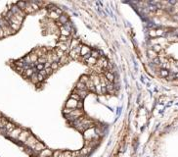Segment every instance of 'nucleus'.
Returning <instances> with one entry per match:
<instances>
[{"label": "nucleus", "instance_id": "nucleus-1", "mask_svg": "<svg viewBox=\"0 0 178 157\" xmlns=\"http://www.w3.org/2000/svg\"><path fill=\"white\" fill-rule=\"evenodd\" d=\"M82 116H83V112H82L81 109H74L70 114L66 115V117L68 118L69 121H70V123L75 121V120H77L78 118H80Z\"/></svg>", "mask_w": 178, "mask_h": 157}, {"label": "nucleus", "instance_id": "nucleus-2", "mask_svg": "<svg viewBox=\"0 0 178 157\" xmlns=\"http://www.w3.org/2000/svg\"><path fill=\"white\" fill-rule=\"evenodd\" d=\"M38 142V141L37 139L32 136V134H30V136L27 137V139L26 141V142H25V144L26 145V146H29L30 149H33V147L35 146V144Z\"/></svg>", "mask_w": 178, "mask_h": 157}, {"label": "nucleus", "instance_id": "nucleus-3", "mask_svg": "<svg viewBox=\"0 0 178 157\" xmlns=\"http://www.w3.org/2000/svg\"><path fill=\"white\" fill-rule=\"evenodd\" d=\"M77 102L76 100L73 99V98H70L68 101L66 102V108H69V109H76L77 108Z\"/></svg>", "mask_w": 178, "mask_h": 157}, {"label": "nucleus", "instance_id": "nucleus-4", "mask_svg": "<svg viewBox=\"0 0 178 157\" xmlns=\"http://www.w3.org/2000/svg\"><path fill=\"white\" fill-rule=\"evenodd\" d=\"M22 131H23V130H22V129H20V128H15L12 132L8 133V136H9L10 137L14 138V139H18V137H19V136H20V133H22Z\"/></svg>", "mask_w": 178, "mask_h": 157}, {"label": "nucleus", "instance_id": "nucleus-5", "mask_svg": "<svg viewBox=\"0 0 178 157\" xmlns=\"http://www.w3.org/2000/svg\"><path fill=\"white\" fill-rule=\"evenodd\" d=\"M30 136V132H27V131H22V133H20V136H19V137H18V141H21V142H23V143H25L27 139V137H29Z\"/></svg>", "mask_w": 178, "mask_h": 157}, {"label": "nucleus", "instance_id": "nucleus-6", "mask_svg": "<svg viewBox=\"0 0 178 157\" xmlns=\"http://www.w3.org/2000/svg\"><path fill=\"white\" fill-rule=\"evenodd\" d=\"M52 154H53V152L50 149L44 148L39 153H37V157H51Z\"/></svg>", "mask_w": 178, "mask_h": 157}, {"label": "nucleus", "instance_id": "nucleus-7", "mask_svg": "<svg viewBox=\"0 0 178 157\" xmlns=\"http://www.w3.org/2000/svg\"><path fill=\"white\" fill-rule=\"evenodd\" d=\"M91 53V49L86 45H82L81 46V50H80V55L83 57H86L87 55H90Z\"/></svg>", "mask_w": 178, "mask_h": 157}, {"label": "nucleus", "instance_id": "nucleus-8", "mask_svg": "<svg viewBox=\"0 0 178 157\" xmlns=\"http://www.w3.org/2000/svg\"><path fill=\"white\" fill-rule=\"evenodd\" d=\"M57 47H58V49L62 50L63 52H66L69 48V43L68 42H59V43H57Z\"/></svg>", "mask_w": 178, "mask_h": 157}, {"label": "nucleus", "instance_id": "nucleus-9", "mask_svg": "<svg viewBox=\"0 0 178 157\" xmlns=\"http://www.w3.org/2000/svg\"><path fill=\"white\" fill-rule=\"evenodd\" d=\"M44 148H45V146H44V144H43V143H41L40 141H38V142L35 144V146L33 147V149H32V150H34L36 153H39L40 151H42Z\"/></svg>", "mask_w": 178, "mask_h": 157}, {"label": "nucleus", "instance_id": "nucleus-10", "mask_svg": "<svg viewBox=\"0 0 178 157\" xmlns=\"http://www.w3.org/2000/svg\"><path fill=\"white\" fill-rule=\"evenodd\" d=\"M74 93H76L78 96L80 97V99H83V98H85L86 97V95L88 94V90H78V89H74Z\"/></svg>", "mask_w": 178, "mask_h": 157}, {"label": "nucleus", "instance_id": "nucleus-11", "mask_svg": "<svg viewBox=\"0 0 178 157\" xmlns=\"http://www.w3.org/2000/svg\"><path fill=\"white\" fill-rule=\"evenodd\" d=\"M35 72H37V71H36V69H35V67H33V68H30V69L26 70V71L24 72V76L26 77V78H30V77L32 76L33 73H35Z\"/></svg>", "mask_w": 178, "mask_h": 157}, {"label": "nucleus", "instance_id": "nucleus-12", "mask_svg": "<svg viewBox=\"0 0 178 157\" xmlns=\"http://www.w3.org/2000/svg\"><path fill=\"white\" fill-rule=\"evenodd\" d=\"M105 78H107V81L110 82H114V81H115V76H114L113 73H111V72H107V73H106V74H105Z\"/></svg>", "mask_w": 178, "mask_h": 157}, {"label": "nucleus", "instance_id": "nucleus-13", "mask_svg": "<svg viewBox=\"0 0 178 157\" xmlns=\"http://www.w3.org/2000/svg\"><path fill=\"white\" fill-rule=\"evenodd\" d=\"M85 62H86V64L89 65V66H95L96 63H97V59L93 58V57H91V56H90V57L87 58V59L85 60Z\"/></svg>", "mask_w": 178, "mask_h": 157}, {"label": "nucleus", "instance_id": "nucleus-14", "mask_svg": "<svg viewBox=\"0 0 178 157\" xmlns=\"http://www.w3.org/2000/svg\"><path fill=\"white\" fill-rule=\"evenodd\" d=\"M106 88H107V92H114L115 90V85H114V82H107V85H106Z\"/></svg>", "mask_w": 178, "mask_h": 157}, {"label": "nucleus", "instance_id": "nucleus-15", "mask_svg": "<svg viewBox=\"0 0 178 157\" xmlns=\"http://www.w3.org/2000/svg\"><path fill=\"white\" fill-rule=\"evenodd\" d=\"M78 45H80L78 39H71V41H70V50H73V49H74L75 47H77Z\"/></svg>", "mask_w": 178, "mask_h": 157}, {"label": "nucleus", "instance_id": "nucleus-16", "mask_svg": "<svg viewBox=\"0 0 178 157\" xmlns=\"http://www.w3.org/2000/svg\"><path fill=\"white\" fill-rule=\"evenodd\" d=\"M60 33H61V35H64V36H67V37L70 35V32L69 31H67L64 27V26H61L60 27Z\"/></svg>", "mask_w": 178, "mask_h": 157}, {"label": "nucleus", "instance_id": "nucleus-17", "mask_svg": "<svg viewBox=\"0 0 178 157\" xmlns=\"http://www.w3.org/2000/svg\"><path fill=\"white\" fill-rule=\"evenodd\" d=\"M58 21H59V23H60V24L65 25V24H67V23L69 22V19H68V17H67V16H65V15H61V16L59 17Z\"/></svg>", "mask_w": 178, "mask_h": 157}, {"label": "nucleus", "instance_id": "nucleus-18", "mask_svg": "<svg viewBox=\"0 0 178 157\" xmlns=\"http://www.w3.org/2000/svg\"><path fill=\"white\" fill-rule=\"evenodd\" d=\"M75 88H76V89H78V90H87L85 83H82V82H78L76 83Z\"/></svg>", "mask_w": 178, "mask_h": 157}, {"label": "nucleus", "instance_id": "nucleus-19", "mask_svg": "<svg viewBox=\"0 0 178 157\" xmlns=\"http://www.w3.org/2000/svg\"><path fill=\"white\" fill-rule=\"evenodd\" d=\"M49 18L50 19H52V20H58L59 19V15L56 13V12H55V11H50V13H49Z\"/></svg>", "mask_w": 178, "mask_h": 157}, {"label": "nucleus", "instance_id": "nucleus-20", "mask_svg": "<svg viewBox=\"0 0 178 157\" xmlns=\"http://www.w3.org/2000/svg\"><path fill=\"white\" fill-rule=\"evenodd\" d=\"M90 56L95 59H99L100 57H101V55H100V52L97 51V50H91V53H90Z\"/></svg>", "mask_w": 178, "mask_h": 157}, {"label": "nucleus", "instance_id": "nucleus-21", "mask_svg": "<svg viewBox=\"0 0 178 157\" xmlns=\"http://www.w3.org/2000/svg\"><path fill=\"white\" fill-rule=\"evenodd\" d=\"M30 61H31V63L33 64H36L37 63V60H38V57H37V55L33 52L31 54H30Z\"/></svg>", "mask_w": 178, "mask_h": 157}, {"label": "nucleus", "instance_id": "nucleus-22", "mask_svg": "<svg viewBox=\"0 0 178 157\" xmlns=\"http://www.w3.org/2000/svg\"><path fill=\"white\" fill-rule=\"evenodd\" d=\"M148 55H149V57H150V58H152L153 60H154L155 58H158V53H156L153 49L148 50Z\"/></svg>", "mask_w": 178, "mask_h": 157}, {"label": "nucleus", "instance_id": "nucleus-23", "mask_svg": "<svg viewBox=\"0 0 178 157\" xmlns=\"http://www.w3.org/2000/svg\"><path fill=\"white\" fill-rule=\"evenodd\" d=\"M26 2H24V1H20V2H18V3H17V5H16V6L18 7L20 10H22V11H25V9H26Z\"/></svg>", "mask_w": 178, "mask_h": 157}, {"label": "nucleus", "instance_id": "nucleus-24", "mask_svg": "<svg viewBox=\"0 0 178 157\" xmlns=\"http://www.w3.org/2000/svg\"><path fill=\"white\" fill-rule=\"evenodd\" d=\"M37 74H38L37 72L33 73V74H32V76L30 78V81H31L33 83H37V82H38V80H37Z\"/></svg>", "mask_w": 178, "mask_h": 157}, {"label": "nucleus", "instance_id": "nucleus-25", "mask_svg": "<svg viewBox=\"0 0 178 157\" xmlns=\"http://www.w3.org/2000/svg\"><path fill=\"white\" fill-rule=\"evenodd\" d=\"M55 54L57 55V57L60 59V58H62L63 56L65 55V52H63L62 50H60V49H58V48H56V50H55V52H54Z\"/></svg>", "mask_w": 178, "mask_h": 157}, {"label": "nucleus", "instance_id": "nucleus-26", "mask_svg": "<svg viewBox=\"0 0 178 157\" xmlns=\"http://www.w3.org/2000/svg\"><path fill=\"white\" fill-rule=\"evenodd\" d=\"M160 76L163 77V78H167L169 76V72L166 70V69H163L160 70Z\"/></svg>", "mask_w": 178, "mask_h": 157}, {"label": "nucleus", "instance_id": "nucleus-27", "mask_svg": "<svg viewBox=\"0 0 178 157\" xmlns=\"http://www.w3.org/2000/svg\"><path fill=\"white\" fill-rule=\"evenodd\" d=\"M59 63H57V62H53V63H51L50 64V68H51L53 71H55V70H57L58 68H59Z\"/></svg>", "mask_w": 178, "mask_h": 157}, {"label": "nucleus", "instance_id": "nucleus-28", "mask_svg": "<svg viewBox=\"0 0 178 157\" xmlns=\"http://www.w3.org/2000/svg\"><path fill=\"white\" fill-rule=\"evenodd\" d=\"M88 81H89V77H87L86 75H84V76H81L80 80H79V82H82V83H86Z\"/></svg>", "mask_w": 178, "mask_h": 157}, {"label": "nucleus", "instance_id": "nucleus-29", "mask_svg": "<svg viewBox=\"0 0 178 157\" xmlns=\"http://www.w3.org/2000/svg\"><path fill=\"white\" fill-rule=\"evenodd\" d=\"M68 61V58H67V55H64L62 58L59 59V65H63L64 63H66Z\"/></svg>", "mask_w": 178, "mask_h": 157}, {"label": "nucleus", "instance_id": "nucleus-30", "mask_svg": "<svg viewBox=\"0 0 178 157\" xmlns=\"http://www.w3.org/2000/svg\"><path fill=\"white\" fill-rule=\"evenodd\" d=\"M35 69H36L37 72H40V71H42V70L44 69V65H43V64H38V63H36Z\"/></svg>", "mask_w": 178, "mask_h": 157}, {"label": "nucleus", "instance_id": "nucleus-31", "mask_svg": "<svg viewBox=\"0 0 178 157\" xmlns=\"http://www.w3.org/2000/svg\"><path fill=\"white\" fill-rule=\"evenodd\" d=\"M70 98H73V99H74V100H76V101H81V99H80V97L78 96V95H77L76 93H73L70 95Z\"/></svg>", "mask_w": 178, "mask_h": 157}, {"label": "nucleus", "instance_id": "nucleus-32", "mask_svg": "<svg viewBox=\"0 0 178 157\" xmlns=\"http://www.w3.org/2000/svg\"><path fill=\"white\" fill-rule=\"evenodd\" d=\"M153 50H154V51H155L156 53H158V52H159L160 50H162V46L159 45V44H157V45H155V46H154Z\"/></svg>", "mask_w": 178, "mask_h": 157}, {"label": "nucleus", "instance_id": "nucleus-33", "mask_svg": "<svg viewBox=\"0 0 178 157\" xmlns=\"http://www.w3.org/2000/svg\"><path fill=\"white\" fill-rule=\"evenodd\" d=\"M149 35L151 37H156L157 36V32H156V30H151L149 31Z\"/></svg>", "mask_w": 178, "mask_h": 157}, {"label": "nucleus", "instance_id": "nucleus-34", "mask_svg": "<svg viewBox=\"0 0 178 157\" xmlns=\"http://www.w3.org/2000/svg\"><path fill=\"white\" fill-rule=\"evenodd\" d=\"M156 32H157V36H160V35H163V33H164L163 30H162V29H159V30H156Z\"/></svg>", "mask_w": 178, "mask_h": 157}, {"label": "nucleus", "instance_id": "nucleus-35", "mask_svg": "<svg viewBox=\"0 0 178 157\" xmlns=\"http://www.w3.org/2000/svg\"><path fill=\"white\" fill-rule=\"evenodd\" d=\"M59 40H60V42H67V40H68V37L64 36V35H61L59 37Z\"/></svg>", "mask_w": 178, "mask_h": 157}, {"label": "nucleus", "instance_id": "nucleus-36", "mask_svg": "<svg viewBox=\"0 0 178 157\" xmlns=\"http://www.w3.org/2000/svg\"><path fill=\"white\" fill-rule=\"evenodd\" d=\"M44 78H44L42 75H40L39 73H38V74H37V80H38V82H43V81H44Z\"/></svg>", "mask_w": 178, "mask_h": 157}, {"label": "nucleus", "instance_id": "nucleus-37", "mask_svg": "<svg viewBox=\"0 0 178 157\" xmlns=\"http://www.w3.org/2000/svg\"><path fill=\"white\" fill-rule=\"evenodd\" d=\"M74 109H69V108H65L64 109V114L65 115H68V114H70L71 111H73Z\"/></svg>", "mask_w": 178, "mask_h": 157}, {"label": "nucleus", "instance_id": "nucleus-38", "mask_svg": "<svg viewBox=\"0 0 178 157\" xmlns=\"http://www.w3.org/2000/svg\"><path fill=\"white\" fill-rule=\"evenodd\" d=\"M82 107H83L82 102H81V101H78V102H77V109H82Z\"/></svg>", "mask_w": 178, "mask_h": 157}, {"label": "nucleus", "instance_id": "nucleus-39", "mask_svg": "<svg viewBox=\"0 0 178 157\" xmlns=\"http://www.w3.org/2000/svg\"><path fill=\"white\" fill-rule=\"evenodd\" d=\"M4 37V32H3V30L1 29V27H0V38Z\"/></svg>", "mask_w": 178, "mask_h": 157}, {"label": "nucleus", "instance_id": "nucleus-40", "mask_svg": "<svg viewBox=\"0 0 178 157\" xmlns=\"http://www.w3.org/2000/svg\"><path fill=\"white\" fill-rule=\"evenodd\" d=\"M102 93H107V88H106V86H102Z\"/></svg>", "mask_w": 178, "mask_h": 157}, {"label": "nucleus", "instance_id": "nucleus-41", "mask_svg": "<svg viewBox=\"0 0 178 157\" xmlns=\"http://www.w3.org/2000/svg\"><path fill=\"white\" fill-rule=\"evenodd\" d=\"M174 78H178V73H177V74H175V75H174Z\"/></svg>", "mask_w": 178, "mask_h": 157}, {"label": "nucleus", "instance_id": "nucleus-42", "mask_svg": "<svg viewBox=\"0 0 178 157\" xmlns=\"http://www.w3.org/2000/svg\"><path fill=\"white\" fill-rule=\"evenodd\" d=\"M0 118H1V117H0Z\"/></svg>", "mask_w": 178, "mask_h": 157}, {"label": "nucleus", "instance_id": "nucleus-43", "mask_svg": "<svg viewBox=\"0 0 178 157\" xmlns=\"http://www.w3.org/2000/svg\"><path fill=\"white\" fill-rule=\"evenodd\" d=\"M51 157H52V156H51Z\"/></svg>", "mask_w": 178, "mask_h": 157}]
</instances>
